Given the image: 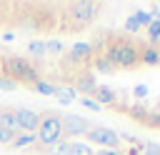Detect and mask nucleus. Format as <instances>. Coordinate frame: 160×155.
Instances as JSON below:
<instances>
[{
  "instance_id": "1",
  "label": "nucleus",
  "mask_w": 160,
  "mask_h": 155,
  "mask_svg": "<svg viewBox=\"0 0 160 155\" xmlns=\"http://www.w3.org/2000/svg\"><path fill=\"white\" fill-rule=\"evenodd\" d=\"M0 75L2 78H10V80H15L18 85L22 82V85H35L38 80H40V72H38V68L30 62V60H25V58H18V55H12V58H0Z\"/></svg>"
},
{
  "instance_id": "2",
  "label": "nucleus",
  "mask_w": 160,
  "mask_h": 155,
  "mask_svg": "<svg viewBox=\"0 0 160 155\" xmlns=\"http://www.w3.org/2000/svg\"><path fill=\"white\" fill-rule=\"evenodd\" d=\"M102 52H105V58L112 62V68L130 70V68H138V65H140V50H138V45L130 42V40H115V42L108 45Z\"/></svg>"
},
{
  "instance_id": "3",
  "label": "nucleus",
  "mask_w": 160,
  "mask_h": 155,
  "mask_svg": "<svg viewBox=\"0 0 160 155\" xmlns=\"http://www.w3.org/2000/svg\"><path fill=\"white\" fill-rule=\"evenodd\" d=\"M42 118H40V128H38V142L40 145H45V148H50V145H55V142H60L65 135H62V122H60V115H55V112H40Z\"/></svg>"
},
{
  "instance_id": "4",
  "label": "nucleus",
  "mask_w": 160,
  "mask_h": 155,
  "mask_svg": "<svg viewBox=\"0 0 160 155\" xmlns=\"http://www.w3.org/2000/svg\"><path fill=\"white\" fill-rule=\"evenodd\" d=\"M100 12V2H90V0H80V2H70L68 15L70 20H75V25H90Z\"/></svg>"
},
{
  "instance_id": "5",
  "label": "nucleus",
  "mask_w": 160,
  "mask_h": 155,
  "mask_svg": "<svg viewBox=\"0 0 160 155\" xmlns=\"http://www.w3.org/2000/svg\"><path fill=\"white\" fill-rule=\"evenodd\" d=\"M85 138L100 148H110V150H120V132L102 128V125H90V130L85 132Z\"/></svg>"
},
{
  "instance_id": "6",
  "label": "nucleus",
  "mask_w": 160,
  "mask_h": 155,
  "mask_svg": "<svg viewBox=\"0 0 160 155\" xmlns=\"http://www.w3.org/2000/svg\"><path fill=\"white\" fill-rule=\"evenodd\" d=\"M60 122H62V135L65 138H80V135H85L90 130V122L85 118H80V115H72V112L62 115Z\"/></svg>"
},
{
  "instance_id": "7",
  "label": "nucleus",
  "mask_w": 160,
  "mask_h": 155,
  "mask_svg": "<svg viewBox=\"0 0 160 155\" xmlns=\"http://www.w3.org/2000/svg\"><path fill=\"white\" fill-rule=\"evenodd\" d=\"M40 118H42V115L35 112V110H30V108L15 110V122H18V130H22V132H38Z\"/></svg>"
},
{
  "instance_id": "8",
  "label": "nucleus",
  "mask_w": 160,
  "mask_h": 155,
  "mask_svg": "<svg viewBox=\"0 0 160 155\" xmlns=\"http://www.w3.org/2000/svg\"><path fill=\"white\" fill-rule=\"evenodd\" d=\"M92 58V45L90 42H75L70 48V52L65 55L68 62H82V60H90Z\"/></svg>"
},
{
  "instance_id": "9",
  "label": "nucleus",
  "mask_w": 160,
  "mask_h": 155,
  "mask_svg": "<svg viewBox=\"0 0 160 155\" xmlns=\"http://www.w3.org/2000/svg\"><path fill=\"white\" fill-rule=\"evenodd\" d=\"M92 100H95L100 108H102V105H118V92L110 90V88H105V85H98L95 92H92Z\"/></svg>"
},
{
  "instance_id": "10",
  "label": "nucleus",
  "mask_w": 160,
  "mask_h": 155,
  "mask_svg": "<svg viewBox=\"0 0 160 155\" xmlns=\"http://www.w3.org/2000/svg\"><path fill=\"white\" fill-rule=\"evenodd\" d=\"M140 65H160V52H158V45H140Z\"/></svg>"
},
{
  "instance_id": "11",
  "label": "nucleus",
  "mask_w": 160,
  "mask_h": 155,
  "mask_svg": "<svg viewBox=\"0 0 160 155\" xmlns=\"http://www.w3.org/2000/svg\"><path fill=\"white\" fill-rule=\"evenodd\" d=\"M35 142H38V135H35V132H22V135H15V138H12L10 148H12V150H22V148H32Z\"/></svg>"
},
{
  "instance_id": "12",
  "label": "nucleus",
  "mask_w": 160,
  "mask_h": 155,
  "mask_svg": "<svg viewBox=\"0 0 160 155\" xmlns=\"http://www.w3.org/2000/svg\"><path fill=\"white\" fill-rule=\"evenodd\" d=\"M95 88H98V82H95V78L88 72V75H80L78 80H75V90H80V92H95Z\"/></svg>"
},
{
  "instance_id": "13",
  "label": "nucleus",
  "mask_w": 160,
  "mask_h": 155,
  "mask_svg": "<svg viewBox=\"0 0 160 155\" xmlns=\"http://www.w3.org/2000/svg\"><path fill=\"white\" fill-rule=\"evenodd\" d=\"M0 130H8V132H15V130H18L15 110H2V112H0Z\"/></svg>"
},
{
  "instance_id": "14",
  "label": "nucleus",
  "mask_w": 160,
  "mask_h": 155,
  "mask_svg": "<svg viewBox=\"0 0 160 155\" xmlns=\"http://www.w3.org/2000/svg\"><path fill=\"white\" fill-rule=\"evenodd\" d=\"M92 68H95L98 72H112V70H115V68H112V62L105 58V52L92 55Z\"/></svg>"
},
{
  "instance_id": "15",
  "label": "nucleus",
  "mask_w": 160,
  "mask_h": 155,
  "mask_svg": "<svg viewBox=\"0 0 160 155\" xmlns=\"http://www.w3.org/2000/svg\"><path fill=\"white\" fill-rule=\"evenodd\" d=\"M28 52H30V58H42V55H48L45 40H30V42H28Z\"/></svg>"
},
{
  "instance_id": "16",
  "label": "nucleus",
  "mask_w": 160,
  "mask_h": 155,
  "mask_svg": "<svg viewBox=\"0 0 160 155\" xmlns=\"http://www.w3.org/2000/svg\"><path fill=\"white\" fill-rule=\"evenodd\" d=\"M55 98L60 100V105H70V102H75V100H78V95H75V90H72V88H58Z\"/></svg>"
},
{
  "instance_id": "17",
  "label": "nucleus",
  "mask_w": 160,
  "mask_h": 155,
  "mask_svg": "<svg viewBox=\"0 0 160 155\" xmlns=\"http://www.w3.org/2000/svg\"><path fill=\"white\" fill-rule=\"evenodd\" d=\"M32 88H35L40 95H55V92H58V85H55V82H48V80H38Z\"/></svg>"
},
{
  "instance_id": "18",
  "label": "nucleus",
  "mask_w": 160,
  "mask_h": 155,
  "mask_svg": "<svg viewBox=\"0 0 160 155\" xmlns=\"http://www.w3.org/2000/svg\"><path fill=\"white\" fill-rule=\"evenodd\" d=\"M48 152L50 155H70V140H60V142H55V145H50L48 148Z\"/></svg>"
},
{
  "instance_id": "19",
  "label": "nucleus",
  "mask_w": 160,
  "mask_h": 155,
  "mask_svg": "<svg viewBox=\"0 0 160 155\" xmlns=\"http://www.w3.org/2000/svg\"><path fill=\"white\" fill-rule=\"evenodd\" d=\"M95 150L88 142H70V155H92Z\"/></svg>"
},
{
  "instance_id": "20",
  "label": "nucleus",
  "mask_w": 160,
  "mask_h": 155,
  "mask_svg": "<svg viewBox=\"0 0 160 155\" xmlns=\"http://www.w3.org/2000/svg\"><path fill=\"white\" fill-rule=\"evenodd\" d=\"M142 122L150 125V128H160V112H158V110H148V115H145Z\"/></svg>"
},
{
  "instance_id": "21",
  "label": "nucleus",
  "mask_w": 160,
  "mask_h": 155,
  "mask_svg": "<svg viewBox=\"0 0 160 155\" xmlns=\"http://www.w3.org/2000/svg\"><path fill=\"white\" fill-rule=\"evenodd\" d=\"M132 18H135V22H138V25H148V28H150V22H152L150 12H145V10H138V12H132Z\"/></svg>"
},
{
  "instance_id": "22",
  "label": "nucleus",
  "mask_w": 160,
  "mask_h": 155,
  "mask_svg": "<svg viewBox=\"0 0 160 155\" xmlns=\"http://www.w3.org/2000/svg\"><path fill=\"white\" fill-rule=\"evenodd\" d=\"M148 35H150V40H152V42H158V40H160V20H152V22H150Z\"/></svg>"
},
{
  "instance_id": "23",
  "label": "nucleus",
  "mask_w": 160,
  "mask_h": 155,
  "mask_svg": "<svg viewBox=\"0 0 160 155\" xmlns=\"http://www.w3.org/2000/svg\"><path fill=\"white\" fill-rule=\"evenodd\" d=\"M45 45H48V52H52V55H60V52H62V50H65V48H62V42H60V40H48V42H45Z\"/></svg>"
},
{
  "instance_id": "24",
  "label": "nucleus",
  "mask_w": 160,
  "mask_h": 155,
  "mask_svg": "<svg viewBox=\"0 0 160 155\" xmlns=\"http://www.w3.org/2000/svg\"><path fill=\"white\" fill-rule=\"evenodd\" d=\"M80 105H82V108H88V110H95V112H100V110H102L92 98H80Z\"/></svg>"
},
{
  "instance_id": "25",
  "label": "nucleus",
  "mask_w": 160,
  "mask_h": 155,
  "mask_svg": "<svg viewBox=\"0 0 160 155\" xmlns=\"http://www.w3.org/2000/svg\"><path fill=\"white\" fill-rule=\"evenodd\" d=\"M12 88H18V82L10 80V78H2V75H0V90H12Z\"/></svg>"
},
{
  "instance_id": "26",
  "label": "nucleus",
  "mask_w": 160,
  "mask_h": 155,
  "mask_svg": "<svg viewBox=\"0 0 160 155\" xmlns=\"http://www.w3.org/2000/svg\"><path fill=\"white\" fill-rule=\"evenodd\" d=\"M15 135H18V132H8V130H0V145H10Z\"/></svg>"
},
{
  "instance_id": "27",
  "label": "nucleus",
  "mask_w": 160,
  "mask_h": 155,
  "mask_svg": "<svg viewBox=\"0 0 160 155\" xmlns=\"http://www.w3.org/2000/svg\"><path fill=\"white\" fill-rule=\"evenodd\" d=\"M148 92H150L148 85H135V88H132V95H135V98H145Z\"/></svg>"
},
{
  "instance_id": "28",
  "label": "nucleus",
  "mask_w": 160,
  "mask_h": 155,
  "mask_svg": "<svg viewBox=\"0 0 160 155\" xmlns=\"http://www.w3.org/2000/svg\"><path fill=\"white\" fill-rule=\"evenodd\" d=\"M92 155H122V150H110V148H98Z\"/></svg>"
},
{
  "instance_id": "29",
  "label": "nucleus",
  "mask_w": 160,
  "mask_h": 155,
  "mask_svg": "<svg viewBox=\"0 0 160 155\" xmlns=\"http://www.w3.org/2000/svg\"><path fill=\"white\" fill-rule=\"evenodd\" d=\"M125 28H128V30H130V32H138V30H140V25H138V22H135V18H132V15H130V18H128V20H125Z\"/></svg>"
},
{
  "instance_id": "30",
  "label": "nucleus",
  "mask_w": 160,
  "mask_h": 155,
  "mask_svg": "<svg viewBox=\"0 0 160 155\" xmlns=\"http://www.w3.org/2000/svg\"><path fill=\"white\" fill-rule=\"evenodd\" d=\"M5 10H8V5H2V2H0V20L5 18Z\"/></svg>"
},
{
  "instance_id": "31",
  "label": "nucleus",
  "mask_w": 160,
  "mask_h": 155,
  "mask_svg": "<svg viewBox=\"0 0 160 155\" xmlns=\"http://www.w3.org/2000/svg\"><path fill=\"white\" fill-rule=\"evenodd\" d=\"M158 52H160V45H158Z\"/></svg>"
},
{
  "instance_id": "32",
  "label": "nucleus",
  "mask_w": 160,
  "mask_h": 155,
  "mask_svg": "<svg viewBox=\"0 0 160 155\" xmlns=\"http://www.w3.org/2000/svg\"><path fill=\"white\" fill-rule=\"evenodd\" d=\"M158 45H160V40H158Z\"/></svg>"
}]
</instances>
